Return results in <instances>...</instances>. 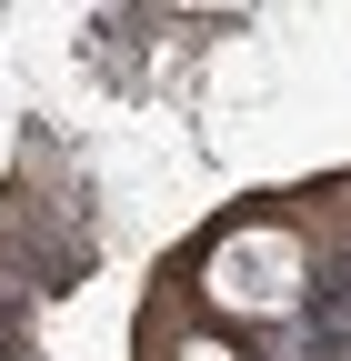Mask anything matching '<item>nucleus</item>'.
<instances>
[{
    "mask_svg": "<svg viewBox=\"0 0 351 361\" xmlns=\"http://www.w3.org/2000/svg\"><path fill=\"white\" fill-rule=\"evenodd\" d=\"M201 291H211L221 322H281V311H301V291H312V251L291 231L241 221V231H221L201 251Z\"/></svg>",
    "mask_w": 351,
    "mask_h": 361,
    "instance_id": "1",
    "label": "nucleus"
},
{
    "mask_svg": "<svg viewBox=\"0 0 351 361\" xmlns=\"http://www.w3.org/2000/svg\"><path fill=\"white\" fill-rule=\"evenodd\" d=\"M161 361H241V351H231L221 331L201 322V331H181V341H161Z\"/></svg>",
    "mask_w": 351,
    "mask_h": 361,
    "instance_id": "2",
    "label": "nucleus"
}]
</instances>
